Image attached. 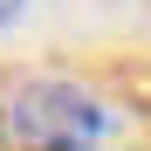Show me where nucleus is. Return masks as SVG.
<instances>
[{
  "instance_id": "obj_2",
  "label": "nucleus",
  "mask_w": 151,
  "mask_h": 151,
  "mask_svg": "<svg viewBox=\"0 0 151 151\" xmlns=\"http://www.w3.org/2000/svg\"><path fill=\"white\" fill-rule=\"evenodd\" d=\"M21 7H28V0H0V28H7V21H14Z\"/></svg>"
},
{
  "instance_id": "obj_3",
  "label": "nucleus",
  "mask_w": 151,
  "mask_h": 151,
  "mask_svg": "<svg viewBox=\"0 0 151 151\" xmlns=\"http://www.w3.org/2000/svg\"><path fill=\"white\" fill-rule=\"evenodd\" d=\"M7 137H14V131H7V110H0V144H7Z\"/></svg>"
},
{
  "instance_id": "obj_1",
  "label": "nucleus",
  "mask_w": 151,
  "mask_h": 151,
  "mask_svg": "<svg viewBox=\"0 0 151 151\" xmlns=\"http://www.w3.org/2000/svg\"><path fill=\"white\" fill-rule=\"evenodd\" d=\"M7 131H14L21 151H103L110 110H103V96H89L83 83L41 76V83H21L14 89Z\"/></svg>"
}]
</instances>
